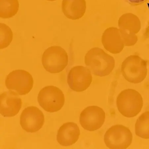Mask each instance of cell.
Segmentation results:
<instances>
[{"mask_svg":"<svg viewBox=\"0 0 149 149\" xmlns=\"http://www.w3.org/2000/svg\"><path fill=\"white\" fill-rule=\"evenodd\" d=\"M44 114L36 107L26 108L21 115V125L24 130L28 133H35L39 131L44 125Z\"/></svg>","mask_w":149,"mask_h":149,"instance_id":"10","label":"cell"},{"mask_svg":"<svg viewBox=\"0 0 149 149\" xmlns=\"http://www.w3.org/2000/svg\"><path fill=\"white\" fill-rule=\"evenodd\" d=\"M125 1L127 3L132 6H135L145 3L148 0H125Z\"/></svg>","mask_w":149,"mask_h":149,"instance_id":"20","label":"cell"},{"mask_svg":"<svg viewBox=\"0 0 149 149\" xmlns=\"http://www.w3.org/2000/svg\"><path fill=\"white\" fill-rule=\"evenodd\" d=\"M5 83L9 91L22 95L27 94L32 89L33 80L28 72L17 70L12 71L7 76Z\"/></svg>","mask_w":149,"mask_h":149,"instance_id":"6","label":"cell"},{"mask_svg":"<svg viewBox=\"0 0 149 149\" xmlns=\"http://www.w3.org/2000/svg\"><path fill=\"white\" fill-rule=\"evenodd\" d=\"M137 136L144 139H149V111L140 115L137 120L135 126Z\"/></svg>","mask_w":149,"mask_h":149,"instance_id":"16","label":"cell"},{"mask_svg":"<svg viewBox=\"0 0 149 149\" xmlns=\"http://www.w3.org/2000/svg\"><path fill=\"white\" fill-rule=\"evenodd\" d=\"M80 134L79 127L73 122H67L60 127L57 132V140L63 146H69L78 141Z\"/></svg>","mask_w":149,"mask_h":149,"instance_id":"13","label":"cell"},{"mask_svg":"<svg viewBox=\"0 0 149 149\" xmlns=\"http://www.w3.org/2000/svg\"><path fill=\"white\" fill-rule=\"evenodd\" d=\"M120 29L121 31L125 46H133L137 42L138 38L136 34L127 32Z\"/></svg>","mask_w":149,"mask_h":149,"instance_id":"19","label":"cell"},{"mask_svg":"<svg viewBox=\"0 0 149 149\" xmlns=\"http://www.w3.org/2000/svg\"><path fill=\"white\" fill-rule=\"evenodd\" d=\"M47 1H56V0H47Z\"/></svg>","mask_w":149,"mask_h":149,"instance_id":"21","label":"cell"},{"mask_svg":"<svg viewBox=\"0 0 149 149\" xmlns=\"http://www.w3.org/2000/svg\"><path fill=\"white\" fill-rule=\"evenodd\" d=\"M133 135L127 127L121 125L113 126L106 132L104 141L110 149H126L130 146Z\"/></svg>","mask_w":149,"mask_h":149,"instance_id":"7","label":"cell"},{"mask_svg":"<svg viewBox=\"0 0 149 149\" xmlns=\"http://www.w3.org/2000/svg\"><path fill=\"white\" fill-rule=\"evenodd\" d=\"M22 102L19 95L10 91L2 93L0 96L1 114L4 117H13L21 109Z\"/></svg>","mask_w":149,"mask_h":149,"instance_id":"12","label":"cell"},{"mask_svg":"<svg viewBox=\"0 0 149 149\" xmlns=\"http://www.w3.org/2000/svg\"><path fill=\"white\" fill-rule=\"evenodd\" d=\"M38 100L41 107L45 111L52 113L61 110L65 103L63 92L56 86H45L41 90L38 94Z\"/></svg>","mask_w":149,"mask_h":149,"instance_id":"5","label":"cell"},{"mask_svg":"<svg viewBox=\"0 0 149 149\" xmlns=\"http://www.w3.org/2000/svg\"><path fill=\"white\" fill-rule=\"evenodd\" d=\"M93 80L91 72L87 67L74 66L70 71L67 83L71 90L76 92H83L89 87Z\"/></svg>","mask_w":149,"mask_h":149,"instance_id":"8","label":"cell"},{"mask_svg":"<svg viewBox=\"0 0 149 149\" xmlns=\"http://www.w3.org/2000/svg\"><path fill=\"white\" fill-rule=\"evenodd\" d=\"M68 57L65 50L60 46L48 48L43 54L42 65L46 70L51 73L61 72L68 64Z\"/></svg>","mask_w":149,"mask_h":149,"instance_id":"4","label":"cell"},{"mask_svg":"<svg viewBox=\"0 0 149 149\" xmlns=\"http://www.w3.org/2000/svg\"><path fill=\"white\" fill-rule=\"evenodd\" d=\"M1 17L3 19L13 17L17 13L19 7L18 0H0Z\"/></svg>","mask_w":149,"mask_h":149,"instance_id":"17","label":"cell"},{"mask_svg":"<svg viewBox=\"0 0 149 149\" xmlns=\"http://www.w3.org/2000/svg\"><path fill=\"white\" fill-rule=\"evenodd\" d=\"M105 119L104 110L101 108L92 106L86 107L81 112L80 122L81 126L86 130L93 131L102 126Z\"/></svg>","mask_w":149,"mask_h":149,"instance_id":"9","label":"cell"},{"mask_svg":"<svg viewBox=\"0 0 149 149\" xmlns=\"http://www.w3.org/2000/svg\"><path fill=\"white\" fill-rule=\"evenodd\" d=\"M13 34L11 29L5 24L1 23V49H4L10 44Z\"/></svg>","mask_w":149,"mask_h":149,"instance_id":"18","label":"cell"},{"mask_svg":"<svg viewBox=\"0 0 149 149\" xmlns=\"http://www.w3.org/2000/svg\"><path fill=\"white\" fill-rule=\"evenodd\" d=\"M120 29L130 33H138L141 29V22L139 18L132 13L123 14L119 19Z\"/></svg>","mask_w":149,"mask_h":149,"instance_id":"15","label":"cell"},{"mask_svg":"<svg viewBox=\"0 0 149 149\" xmlns=\"http://www.w3.org/2000/svg\"><path fill=\"white\" fill-rule=\"evenodd\" d=\"M62 9L67 18L78 20L84 15L86 9L85 0H63Z\"/></svg>","mask_w":149,"mask_h":149,"instance_id":"14","label":"cell"},{"mask_svg":"<svg viewBox=\"0 0 149 149\" xmlns=\"http://www.w3.org/2000/svg\"><path fill=\"white\" fill-rule=\"evenodd\" d=\"M117 106L119 111L123 116L128 118L136 116L143 105V98L138 91L127 89L122 91L117 98Z\"/></svg>","mask_w":149,"mask_h":149,"instance_id":"2","label":"cell"},{"mask_svg":"<svg viewBox=\"0 0 149 149\" xmlns=\"http://www.w3.org/2000/svg\"><path fill=\"white\" fill-rule=\"evenodd\" d=\"M102 42L105 49L112 54L120 53L125 47L120 30L116 27L106 29L102 36Z\"/></svg>","mask_w":149,"mask_h":149,"instance_id":"11","label":"cell"},{"mask_svg":"<svg viewBox=\"0 0 149 149\" xmlns=\"http://www.w3.org/2000/svg\"><path fill=\"white\" fill-rule=\"evenodd\" d=\"M121 69L122 75L127 81L138 84L145 80L147 76V62L139 56L131 55L123 62Z\"/></svg>","mask_w":149,"mask_h":149,"instance_id":"3","label":"cell"},{"mask_svg":"<svg viewBox=\"0 0 149 149\" xmlns=\"http://www.w3.org/2000/svg\"><path fill=\"white\" fill-rule=\"evenodd\" d=\"M85 62L93 74L100 77L109 75L115 66L114 58L97 47L89 50L85 56Z\"/></svg>","mask_w":149,"mask_h":149,"instance_id":"1","label":"cell"}]
</instances>
